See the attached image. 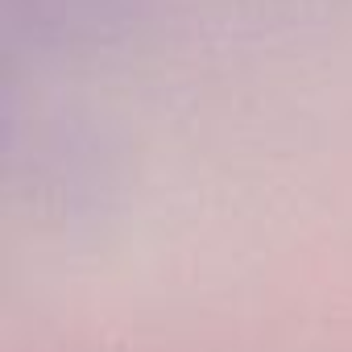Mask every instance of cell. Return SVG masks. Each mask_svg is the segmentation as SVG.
<instances>
[{
	"instance_id": "6da1fadb",
	"label": "cell",
	"mask_w": 352,
	"mask_h": 352,
	"mask_svg": "<svg viewBox=\"0 0 352 352\" xmlns=\"http://www.w3.org/2000/svg\"><path fill=\"white\" fill-rule=\"evenodd\" d=\"M137 17V0H5L13 42L42 54H87L120 42Z\"/></svg>"
}]
</instances>
